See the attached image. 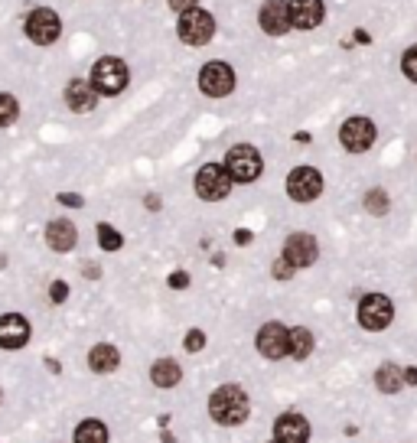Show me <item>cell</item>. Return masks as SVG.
<instances>
[{
  "instance_id": "obj_1",
  "label": "cell",
  "mask_w": 417,
  "mask_h": 443,
  "mask_svg": "<svg viewBox=\"0 0 417 443\" xmlns=\"http://www.w3.org/2000/svg\"><path fill=\"white\" fill-rule=\"evenodd\" d=\"M209 414H212V420L222 427L245 424L248 414H251V401H248L245 388H241V384H219V388L209 394Z\"/></svg>"
},
{
  "instance_id": "obj_2",
  "label": "cell",
  "mask_w": 417,
  "mask_h": 443,
  "mask_svg": "<svg viewBox=\"0 0 417 443\" xmlns=\"http://www.w3.org/2000/svg\"><path fill=\"white\" fill-rule=\"evenodd\" d=\"M92 88L98 95H104V98H114V95H121L124 88H128L131 82V72H128V62L118 59V56H102V59L92 66Z\"/></svg>"
},
{
  "instance_id": "obj_3",
  "label": "cell",
  "mask_w": 417,
  "mask_h": 443,
  "mask_svg": "<svg viewBox=\"0 0 417 443\" xmlns=\"http://www.w3.org/2000/svg\"><path fill=\"white\" fill-rule=\"evenodd\" d=\"M176 36H179V43H186V46H205L215 36L212 13L203 7H193V10H186V13H179Z\"/></svg>"
},
{
  "instance_id": "obj_4",
  "label": "cell",
  "mask_w": 417,
  "mask_h": 443,
  "mask_svg": "<svg viewBox=\"0 0 417 443\" xmlns=\"http://www.w3.org/2000/svg\"><path fill=\"white\" fill-rule=\"evenodd\" d=\"M235 179L225 170V163H205L203 170L196 173V196L205 199V202H222L229 199Z\"/></svg>"
},
{
  "instance_id": "obj_5",
  "label": "cell",
  "mask_w": 417,
  "mask_h": 443,
  "mask_svg": "<svg viewBox=\"0 0 417 443\" xmlns=\"http://www.w3.org/2000/svg\"><path fill=\"white\" fill-rule=\"evenodd\" d=\"M225 170L231 173L235 183H255L264 170V160H261V154H258V147L235 144L229 154H225Z\"/></svg>"
},
{
  "instance_id": "obj_6",
  "label": "cell",
  "mask_w": 417,
  "mask_h": 443,
  "mask_svg": "<svg viewBox=\"0 0 417 443\" xmlns=\"http://www.w3.org/2000/svg\"><path fill=\"white\" fill-rule=\"evenodd\" d=\"M23 30H26V36H30V43L52 46L56 40H59V33H62V20H59V13H56V10L36 7V10H30V13H26Z\"/></svg>"
},
{
  "instance_id": "obj_7",
  "label": "cell",
  "mask_w": 417,
  "mask_h": 443,
  "mask_svg": "<svg viewBox=\"0 0 417 443\" xmlns=\"http://www.w3.org/2000/svg\"><path fill=\"white\" fill-rule=\"evenodd\" d=\"M392 320H394V307L385 293H365V297L358 300V326L362 329L382 332L392 326Z\"/></svg>"
},
{
  "instance_id": "obj_8",
  "label": "cell",
  "mask_w": 417,
  "mask_h": 443,
  "mask_svg": "<svg viewBox=\"0 0 417 443\" xmlns=\"http://www.w3.org/2000/svg\"><path fill=\"white\" fill-rule=\"evenodd\" d=\"M199 92L209 95V98H225V95L235 92V68L229 62H205L199 68Z\"/></svg>"
},
{
  "instance_id": "obj_9",
  "label": "cell",
  "mask_w": 417,
  "mask_h": 443,
  "mask_svg": "<svg viewBox=\"0 0 417 443\" xmlns=\"http://www.w3.org/2000/svg\"><path fill=\"white\" fill-rule=\"evenodd\" d=\"M323 193V176L313 166H294L287 173V196L294 202H313Z\"/></svg>"
},
{
  "instance_id": "obj_10",
  "label": "cell",
  "mask_w": 417,
  "mask_h": 443,
  "mask_svg": "<svg viewBox=\"0 0 417 443\" xmlns=\"http://www.w3.org/2000/svg\"><path fill=\"white\" fill-rule=\"evenodd\" d=\"M255 346L264 358L277 362V358L290 356V329L284 323H277V320H274V323H264L261 329H258Z\"/></svg>"
},
{
  "instance_id": "obj_11",
  "label": "cell",
  "mask_w": 417,
  "mask_h": 443,
  "mask_svg": "<svg viewBox=\"0 0 417 443\" xmlns=\"http://www.w3.org/2000/svg\"><path fill=\"white\" fill-rule=\"evenodd\" d=\"M258 23L267 36H287L294 30V17H290V0H264L258 10Z\"/></svg>"
},
{
  "instance_id": "obj_12",
  "label": "cell",
  "mask_w": 417,
  "mask_h": 443,
  "mask_svg": "<svg viewBox=\"0 0 417 443\" xmlns=\"http://www.w3.org/2000/svg\"><path fill=\"white\" fill-rule=\"evenodd\" d=\"M339 144L349 150V154H365L368 147L375 144V124L368 118H349L342 121L339 128Z\"/></svg>"
},
{
  "instance_id": "obj_13",
  "label": "cell",
  "mask_w": 417,
  "mask_h": 443,
  "mask_svg": "<svg viewBox=\"0 0 417 443\" xmlns=\"http://www.w3.org/2000/svg\"><path fill=\"white\" fill-rule=\"evenodd\" d=\"M284 257H287L294 267L316 265V257H320L316 238L313 235H307V231H294V235H287V241H284Z\"/></svg>"
},
{
  "instance_id": "obj_14",
  "label": "cell",
  "mask_w": 417,
  "mask_h": 443,
  "mask_svg": "<svg viewBox=\"0 0 417 443\" xmlns=\"http://www.w3.org/2000/svg\"><path fill=\"white\" fill-rule=\"evenodd\" d=\"M274 440L277 443H310V420L297 411H287L274 420Z\"/></svg>"
},
{
  "instance_id": "obj_15",
  "label": "cell",
  "mask_w": 417,
  "mask_h": 443,
  "mask_svg": "<svg viewBox=\"0 0 417 443\" xmlns=\"http://www.w3.org/2000/svg\"><path fill=\"white\" fill-rule=\"evenodd\" d=\"M30 342V323L20 313L0 316V349H23Z\"/></svg>"
},
{
  "instance_id": "obj_16",
  "label": "cell",
  "mask_w": 417,
  "mask_h": 443,
  "mask_svg": "<svg viewBox=\"0 0 417 443\" xmlns=\"http://www.w3.org/2000/svg\"><path fill=\"white\" fill-rule=\"evenodd\" d=\"M290 17L297 30H316L326 20V4L323 0H290Z\"/></svg>"
},
{
  "instance_id": "obj_17",
  "label": "cell",
  "mask_w": 417,
  "mask_h": 443,
  "mask_svg": "<svg viewBox=\"0 0 417 443\" xmlns=\"http://www.w3.org/2000/svg\"><path fill=\"white\" fill-rule=\"evenodd\" d=\"M46 245H49L52 251H59V255H68V251L78 245V229L68 219H52L49 225H46Z\"/></svg>"
},
{
  "instance_id": "obj_18",
  "label": "cell",
  "mask_w": 417,
  "mask_h": 443,
  "mask_svg": "<svg viewBox=\"0 0 417 443\" xmlns=\"http://www.w3.org/2000/svg\"><path fill=\"white\" fill-rule=\"evenodd\" d=\"M98 104V92L92 88L88 78H72L66 85V108H72L75 114H85V111H95Z\"/></svg>"
},
{
  "instance_id": "obj_19",
  "label": "cell",
  "mask_w": 417,
  "mask_h": 443,
  "mask_svg": "<svg viewBox=\"0 0 417 443\" xmlns=\"http://www.w3.org/2000/svg\"><path fill=\"white\" fill-rule=\"evenodd\" d=\"M118 365H121V356L111 342H98V346L88 352V368L98 372V375H108V372H114Z\"/></svg>"
},
{
  "instance_id": "obj_20",
  "label": "cell",
  "mask_w": 417,
  "mask_h": 443,
  "mask_svg": "<svg viewBox=\"0 0 417 443\" xmlns=\"http://www.w3.org/2000/svg\"><path fill=\"white\" fill-rule=\"evenodd\" d=\"M179 378H183V368H179L176 358H157L150 365V382L157 388H176Z\"/></svg>"
},
{
  "instance_id": "obj_21",
  "label": "cell",
  "mask_w": 417,
  "mask_h": 443,
  "mask_svg": "<svg viewBox=\"0 0 417 443\" xmlns=\"http://www.w3.org/2000/svg\"><path fill=\"white\" fill-rule=\"evenodd\" d=\"M375 384H378V392L382 394H398L401 388H404V372L388 362V365H382L378 372H375Z\"/></svg>"
},
{
  "instance_id": "obj_22",
  "label": "cell",
  "mask_w": 417,
  "mask_h": 443,
  "mask_svg": "<svg viewBox=\"0 0 417 443\" xmlns=\"http://www.w3.org/2000/svg\"><path fill=\"white\" fill-rule=\"evenodd\" d=\"M75 443H108V427L102 420H82L75 427Z\"/></svg>"
},
{
  "instance_id": "obj_23",
  "label": "cell",
  "mask_w": 417,
  "mask_h": 443,
  "mask_svg": "<svg viewBox=\"0 0 417 443\" xmlns=\"http://www.w3.org/2000/svg\"><path fill=\"white\" fill-rule=\"evenodd\" d=\"M313 352V332L307 326H294L290 329V356L294 358H307Z\"/></svg>"
},
{
  "instance_id": "obj_24",
  "label": "cell",
  "mask_w": 417,
  "mask_h": 443,
  "mask_svg": "<svg viewBox=\"0 0 417 443\" xmlns=\"http://www.w3.org/2000/svg\"><path fill=\"white\" fill-rule=\"evenodd\" d=\"M388 209H392V199H388V193L385 189H368L365 193V212L368 215H388Z\"/></svg>"
},
{
  "instance_id": "obj_25",
  "label": "cell",
  "mask_w": 417,
  "mask_h": 443,
  "mask_svg": "<svg viewBox=\"0 0 417 443\" xmlns=\"http://www.w3.org/2000/svg\"><path fill=\"white\" fill-rule=\"evenodd\" d=\"M98 245H102V251H118V248L124 245V235H121L114 225L102 222V225H98Z\"/></svg>"
},
{
  "instance_id": "obj_26",
  "label": "cell",
  "mask_w": 417,
  "mask_h": 443,
  "mask_svg": "<svg viewBox=\"0 0 417 443\" xmlns=\"http://www.w3.org/2000/svg\"><path fill=\"white\" fill-rule=\"evenodd\" d=\"M17 118H20V102L13 95L0 92V128H10Z\"/></svg>"
},
{
  "instance_id": "obj_27",
  "label": "cell",
  "mask_w": 417,
  "mask_h": 443,
  "mask_svg": "<svg viewBox=\"0 0 417 443\" xmlns=\"http://www.w3.org/2000/svg\"><path fill=\"white\" fill-rule=\"evenodd\" d=\"M401 72L411 78L417 85V46H411V49H404V56H401Z\"/></svg>"
},
{
  "instance_id": "obj_28",
  "label": "cell",
  "mask_w": 417,
  "mask_h": 443,
  "mask_svg": "<svg viewBox=\"0 0 417 443\" xmlns=\"http://www.w3.org/2000/svg\"><path fill=\"white\" fill-rule=\"evenodd\" d=\"M294 271H297V267L290 265V261H287L284 255H281V257H277V261L271 265V274L277 277V281H290V277H294Z\"/></svg>"
},
{
  "instance_id": "obj_29",
  "label": "cell",
  "mask_w": 417,
  "mask_h": 443,
  "mask_svg": "<svg viewBox=\"0 0 417 443\" xmlns=\"http://www.w3.org/2000/svg\"><path fill=\"white\" fill-rule=\"evenodd\" d=\"M183 346H186V352H203L205 349V332L203 329H189Z\"/></svg>"
},
{
  "instance_id": "obj_30",
  "label": "cell",
  "mask_w": 417,
  "mask_h": 443,
  "mask_svg": "<svg viewBox=\"0 0 417 443\" xmlns=\"http://www.w3.org/2000/svg\"><path fill=\"white\" fill-rule=\"evenodd\" d=\"M66 297H68V284L66 281H52L49 284V300L52 303H66Z\"/></svg>"
},
{
  "instance_id": "obj_31",
  "label": "cell",
  "mask_w": 417,
  "mask_h": 443,
  "mask_svg": "<svg viewBox=\"0 0 417 443\" xmlns=\"http://www.w3.org/2000/svg\"><path fill=\"white\" fill-rule=\"evenodd\" d=\"M167 4H170L173 13H186V10L199 7V0H167Z\"/></svg>"
},
{
  "instance_id": "obj_32",
  "label": "cell",
  "mask_w": 417,
  "mask_h": 443,
  "mask_svg": "<svg viewBox=\"0 0 417 443\" xmlns=\"http://www.w3.org/2000/svg\"><path fill=\"white\" fill-rule=\"evenodd\" d=\"M59 202H62V205H68V209H82V205H85V199L78 196V193H62Z\"/></svg>"
},
{
  "instance_id": "obj_33",
  "label": "cell",
  "mask_w": 417,
  "mask_h": 443,
  "mask_svg": "<svg viewBox=\"0 0 417 443\" xmlns=\"http://www.w3.org/2000/svg\"><path fill=\"white\" fill-rule=\"evenodd\" d=\"M170 287H173V290H186V287H189V274H186V271L170 274Z\"/></svg>"
},
{
  "instance_id": "obj_34",
  "label": "cell",
  "mask_w": 417,
  "mask_h": 443,
  "mask_svg": "<svg viewBox=\"0 0 417 443\" xmlns=\"http://www.w3.org/2000/svg\"><path fill=\"white\" fill-rule=\"evenodd\" d=\"M251 241H255V235H251L248 229H238V231H235V245H251Z\"/></svg>"
},
{
  "instance_id": "obj_35",
  "label": "cell",
  "mask_w": 417,
  "mask_h": 443,
  "mask_svg": "<svg viewBox=\"0 0 417 443\" xmlns=\"http://www.w3.org/2000/svg\"><path fill=\"white\" fill-rule=\"evenodd\" d=\"M404 384H417V365L404 368Z\"/></svg>"
},
{
  "instance_id": "obj_36",
  "label": "cell",
  "mask_w": 417,
  "mask_h": 443,
  "mask_svg": "<svg viewBox=\"0 0 417 443\" xmlns=\"http://www.w3.org/2000/svg\"><path fill=\"white\" fill-rule=\"evenodd\" d=\"M82 274H85V277H102V271H98L95 265H85V267H82Z\"/></svg>"
},
{
  "instance_id": "obj_37",
  "label": "cell",
  "mask_w": 417,
  "mask_h": 443,
  "mask_svg": "<svg viewBox=\"0 0 417 443\" xmlns=\"http://www.w3.org/2000/svg\"><path fill=\"white\" fill-rule=\"evenodd\" d=\"M144 202H147V209H154V212H157V209H160V199H157V196H147Z\"/></svg>"
},
{
  "instance_id": "obj_38",
  "label": "cell",
  "mask_w": 417,
  "mask_h": 443,
  "mask_svg": "<svg viewBox=\"0 0 417 443\" xmlns=\"http://www.w3.org/2000/svg\"><path fill=\"white\" fill-rule=\"evenodd\" d=\"M4 261H7V255H4V251H0V267H4Z\"/></svg>"
},
{
  "instance_id": "obj_39",
  "label": "cell",
  "mask_w": 417,
  "mask_h": 443,
  "mask_svg": "<svg viewBox=\"0 0 417 443\" xmlns=\"http://www.w3.org/2000/svg\"><path fill=\"white\" fill-rule=\"evenodd\" d=\"M0 401H4V394H0Z\"/></svg>"
},
{
  "instance_id": "obj_40",
  "label": "cell",
  "mask_w": 417,
  "mask_h": 443,
  "mask_svg": "<svg viewBox=\"0 0 417 443\" xmlns=\"http://www.w3.org/2000/svg\"><path fill=\"white\" fill-rule=\"evenodd\" d=\"M271 443H277V440H271Z\"/></svg>"
}]
</instances>
